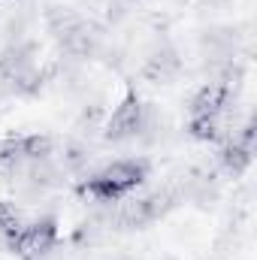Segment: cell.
Returning a JSON list of instances; mask_svg holds the SVG:
<instances>
[{"instance_id":"8","label":"cell","mask_w":257,"mask_h":260,"mask_svg":"<svg viewBox=\"0 0 257 260\" xmlns=\"http://www.w3.org/2000/svg\"><path fill=\"white\" fill-rule=\"evenodd\" d=\"M18 139H21V151H24L27 164H43L55 154V139L46 136V133H27V136H18Z\"/></svg>"},{"instance_id":"1","label":"cell","mask_w":257,"mask_h":260,"mask_svg":"<svg viewBox=\"0 0 257 260\" xmlns=\"http://www.w3.org/2000/svg\"><path fill=\"white\" fill-rule=\"evenodd\" d=\"M49 24H52L55 40L64 46L70 55L88 58V55L97 49V43H100V30H97L88 18L76 15L73 9H55V12L49 15Z\"/></svg>"},{"instance_id":"9","label":"cell","mask_w":257,"mask_h":260,"mask_svg":"<svg viewBox=\"0 0 257 260\" xmlns=\"http://www.w3.org/2000/svg\"><path fill=\"white\" fill-rule=\"evenodd\" d=\"M24 151H21V139H6L0 142V173H18L24 167Z\"/></svg>"},{"instance_id":"11","label":"cell","mask_w":257,"mask_h":260,"mask_svg":"<svg viewBox=\"0 0 257 260\" xmlns=\"http://www.w3.org/2000/svg\"><path fill=\"white\" fill-rule=\"evenodd\" d=\"M18 227H21V212L12 203L0 200V236L9 239L12 233H18Z\"/></svg>"},{"instance_id":"12","label":"cell","mask_w":257,"mask_h":260,"mask_svg":"<svg viewBox=\"0 0 257 260\" xmlns=\"http://www.w3.org/2000/svg\"><path fill=\"white\" fill-rule=\"evenodd\" d=\"M179 70V61L173 58V55H154L148 67H145V76H151V79H167L170 73H176Z\"/></svg>"},{"instance_id":"6","label":"cell","mask_w":257,"mask_h":260,"mask_svg":"<svg viewBox=\"0 0 257 260\" xmlns=\"http://www.w3.org/2000/svg\"><path fill=\"white\" fill-rule=\"evenodd\" d=\"M230 103V88L221 82L203 85L188 103V118H221Z\"/></svg>"},{"instance_id":"7","label":"cell","mask_w":257,"mask_h":260,"mask_svg":"<svg viewBox=\"0 0 257 260\" xmlns=\"http://www.w3.org/2000/svg\"><path fill=\"white\" fill-rule=\"evenodd\" d=\"M221 167L230 173V176H242L248 167H251V160H254V145H245V142H239L236 136L221 148Z\"/></svg>"},{"instance_id":"2","label":"cell","mask_w":257,"mask_h":260,"mask_svg":"<svg viewBox=\"0 0 257 260\" xmlns=\"http://www.w3.org/2000/svg\"><path fill=\"white\" fill-rule=\"evenodd\" d=\"M9 251L18 260H40L58 245V221L55 218H37L30 224H21L18 233L6 239Z\"/></svg>"},{"instance_id":"10","label":"cell","mask_w":257,"mask_h":260,"mask_svg":"<svg viewBox=\"0 0 257 260\" xmlns=\"http://www.w3.org/2000/svg\"><path fill=\"white\" fill-rule=\"evenodd\" d=\"M188 136L197 142H218L221 118H188Z\"/></svg>"},{"instance_id":"4","label":"cell","mask_w":257,"mask_h":260,"mask_svg":"<svg viewBox=\"0 0 257 260\" xmlns=\"http://www.w3.org/2000/svg\"><path fill=\"white\" fill-rule=\"evenodd\" d=\"M148 170H151L148 160H142V157H127V160H112V164L103 167L97 176L124 200L130 191H136V188L148 179Z\"/></svg>"},{"instance_id":"5","label":"cell","mask_w":257,"mask_h":260,"mask_svg":"<svg viewBox=\"0 0 257 260\" xmlns=\"http://www.w3.org/2000/svg\"><path fill=\"white\" fill-rule=\"evenodd\" d=\"M170 206H173L170 194H160V191H157V194H148V197H139V200L127 203V206L118 212V224H121V227H127V230L145 227V224L157 221Z\"/></svg>"},{"instance_id":"3","label":"cell","mask_w":257,"mask_h":260,"mask_svg":"<svg viewBox=\"0 0 257 260\" xmlns=\"http://www.w3.org/2000/svg\"><path fill=\"white\" fill-rule=\"evenodd\" d=\"M142 127H145V103L136 91H127L106 121V139L124 142V139H133Z\"/></svg>"}]
</instances>
